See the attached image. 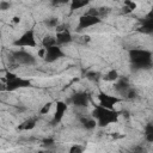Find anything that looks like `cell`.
<instances>
[{"label": "cell", "instance_id": "1", "mask_svg": "<svg viewBox=\"0 0 153 153\" xmlns=\"http://www.w3.org/2000/svg\"><path fill=\"white\" fill-rule=\"evenodd\" d=\"M121 115V111L117 110H110L105 109L100 105H96L92 111V118L96 120L97 126L99 127H106L111 123H115L118 121V117Z\"/></svg>", "mask_w": 153, "mask_h": 153}, {"label": "cell", "instance_id": "2", "mask_svg": "<svg viewBox=\"0 0 153 153\" xmlns=\"http://www.w3.org/2000/svg\"><path fill=\"white\" fill-rule=\"evenodd\" d=\"M129 60L135 69H147L152 67V53L146 49L129 50Z\"/></svg>", "mask_w": 153, "mask_h": 153}, {"label": "cell", "instance_id": "3", "mask_svg": "<svg viewBox=\"0 0 153 153\" xmlns=\"http://www.w3.org/2000/svg\"><path fill=\"white\" fill-rule=\"evenodd\" d=\"M30 86H31V80L20 78L12 72H6V74H5V91L13 92L16 90L25 88V87H30Z\"/></svg>", "mask_w": 153, "mask_h": 153}, {"label": "cell", "instance_id": "4", "mask_svg": "<svg viewBox=\"0 0 153 153\" xmlns=\"http://www.w3.org/2000/svg\"><path fill=\"white\" fill-rule=\"evenodd\" d=\"M11 57H12V60H13L16 63H18V65L32 66V65L36 63V57H35L31 53L25 51V50H23V49L13 51L12 55H11Z\"/></svg>", "mask_w": 153, "mask_h": 153}, {"label": "cell", "instance_id": "5", "mask_svg": "<svg viewBox=\"0 0 153 153\" xmlns=\"http://www.w3.org/2000/svg\"><path fill=\"white\" fill-rule=\"evenodd\" d=\"M65 103L67 105L73 104L76 108H86L90 104V94L87 92H75Z\"/></svg>", "mask_w": 153, "mask_h": 153}, {"label": "cell", "instance_id": "6", "mask_svg": "<svg viewBox=\"0 0 153 153\" xmlns=\"http://www.w3.org/2000/svg\"><path fill=\"white\" fill-rule=\"evenodd\" d=\"M36 37H35V32L33 30H29L25 31L19 38H17L13 42L14 47H36Z\"/></svg>", "mask_w": 153, "mask_h": 153}, {"label": "cell", "instance_id": "7", "mask_svg": "<svg viewBox=\"0 0 153 153\" xmlns=\"http://www.w3.org/2000/svg\"><path fill=\"white\" fill-rule=\"evenodd\" d=\"M98 99H99V105L105 108V109H110L112 110L115 104L120 103L122 99L116 97V96H111V94H108V93H104V92H99L98 94Z\"/></svg>", "mask_w": 153, "mask_h": 153}, {"label": "cell", "instance_id": "8", "mask_svg": "<svg viewBox=\"0 0 153 153\" xmlns=\"http://www.w3.org/2000/svg\"><path fill=\"white\" fill-rule=\"evenodd\" d=\"M63 56H65V53H63L62 48L59 47V45H54V47H50V48H47L45 49L44 60L48 63H53V62L57 61L59 59H61Z\"/></svg>", "mask_w": 153, "mask_h": 153}, {"label": "cell", "instance_id": "9", "mask_svg": "<svg viewBox=\"0 0 153 153\" xmlns=\"http://www.w3.org/2000/svg\"><path fill=\"white\" fill-rule=\"evenodd\" d=\"M102 22L100 17H92V16H88V14H84L79 18V23H78V31H81L84 29H88L91 26H94L97 24H99Z\"/></svg>", "mask_w": 153, "mask_h": 153}, {"label": "cell", "instance_id": "10", "mask_svg": "<svg viewBox=\"0 0 153 153\" xmlns=\"http://www.w3.org/2000/svg\"><path fill=\"white\" fill-rule=\"evenodd\" d=\"M67 104L62 100H59L56 102V106H55V114L53 116V120H51V124H57L61 122V120L65 116V112L67 110Z\"/></svg>", "mask_w": 153, "mask_h": 153}, {"label": "cell", "instance_id": "11", "mask_svg": "<svg viewBox=\"0 0 153 153\" xmlns=\"http://www.w3.org/2000/svg\"><path fill=\"white\" fill-rule=\"evenodd\" d=\"M55 38H56V45H59V47L63 45V44H68L73 41V36L69 32V30H63V31L57 32Z\"/></svg>", "mask_w": 153, "mask_h": 153}, {"label": "cell", "instance_id": "12", "mask_svg": "<svg viewBox=\"0 0 153 153\" xmlns=\"http://www.w3.org/2000/svg\"><path fill=\"white\" fill-rule=\"evenodd\" d=\"M114 88H115L116 92H118L120 94L124 96L126 92L130 88V85H129L128 79H127V78H118V79L116 80L115 85H114Z\"/></svg>", "mask_w": 153, "mask_h": 153}, {"label": "cell", "instance_id": "13", "mask_svg": "<svg viewBox=\"0 0 153 153\" xmlns=\"http://www.w3.org/2000/svg\"><path fill=\"white\" fill-rule=\"evenodd\" d=\"M139 31L143 32V33H152V31H153V19H152L151 13L143 19L142 25L139 27Z\"/></svg>", "mask_w": 153, "mask_h": 153}, {"label": "cell", "instance_id": "14", "mask_svg": "<svg viewBox=\"0 0 153 153\" xmlns=\"http://www.w3.org/2000/svg\"><path fill=\"white\" fill-rule=\"evenodd\" d=\"M79 121H80V123L82 124V127H84L85 129H87V130H92V129H94L96 126H97L96 120L92 118V117H85V116H82V117L79 118Z\"/></svg>", "mask_w": 153, "mask_h": 153}, {"label": "cell", "instance_id": "15", "mask_svg": "<svg viewBox=\"0 0 153 153\" xmlns=\"http://www.w3.org/2000/svg\"><path fill=\"white\" fill-rule=\"evenodd\" d=\"M36 127V120L35 118H29L26 121H24L22 124L18 126L19 130H31Z\"/></svg>", "mask_w": 153, "mask_h": 153}, {"label": "cell", "instance_id": "16", "mask_svg": "<svg viewBox=\"0 0 153 153\" xmlns=\"http://www.w3.org/2000/svg\"><path fill=\"white\" fill-rule=\"evenodd\" d=\"M42 45H43L44 49L56 45V38H55V36H51V35L44 36L43 39H42Z\"/></svg>", "mask_w": 153, "mask_h": 153}, {"label": "cell", "instance_id": "17", "mask_svg": "<svg viewBox=\"0 0 153 153\" xmlns=\"http://www.w3.org/2000/svg\"><path fill=\"white\" fill-rule=\"evenodd\" d=\"M118 78H120V76H118V72H117L116 69H110L104 76H102L103 80H105V81H114V82H115Z\"/></svg>", "mask_w": 153, "mask_h": 153}, {"label": "cell", "instance_id": "18", "mask_svg": "<svg viewBox=\"0 0 153 153\" xmlns=\"http://www.w3.org/2000/svg\"><path fill=\"white\" fill-rule=\"evenodd\" d=\"M90 2L87 0H73L71 2V10L74 11V10H80L85 6H87Z\"/></svg>", "mask_w": 153, "mask_h": 153}, {"label": "cell", "instance_id": "19", "mask_svg": "<svg viewBox=\"0 0 153 153\" xmlns=\"http://www.w3.org/2000/svg\"><path fill=\"white\" fill-rule=\"evenodd\" d=\"M145 136L148 142H153V124L148 123L145 127Z\"/></svg>", "mask_w": 153, "mask_h": 153}, {"label": "cell", "instance_id": "20", "mask_svg": "<svg viewBox=\"0 0 153 153\" xmlns=\"http://www.w3.org/2000/svg\"><path fill=\"white\" fill-rule=\"evenodd\" d=\"M86 78H87L88 80H91V81H98V80L102 78V74H100L99 72L92 71V72H87V73H86Z\"/></svg>", "mask_w": 153, "mask_h": 153}, {"label": "cell", "instance_id": "21", "mask_svg": "<svg viewBox=\"0 0 153 153\" xmlns=\"http://www.w3.org/2000/svg\"><path fill=\"white\" fill-rule=\"evenodd\" d=\"M44 24L48 26V27H57V25H59V19L57 18H49V19H47L45 22H44Z\"/></svg>", "mask_w": 153, "mask_h": 153}, {"label": "cell", "instance_id": "22", "mask_svg": "<svg viewBox=\"0 0 153 153\" xmlns=\"http://www.w3.org/2000/svg\"><path fill=\"white\" fill-rule=\"evenodd\" d=\"M51 105H53V102H48V103H45V104L42 106V109L39 110V114H41V115H47V114L50 111Z\"/></svg>", "mask_w": 153, "mask_h": 153}, {"label": "cell", "instance_id": "23", "mask_svg": "<svg viewBox=\"0 0 153 153\" xmlns=\"http://www.w3.org/2000/svg\"><path fill=\"white\" fill-rule=\"evenodd\" d=\"M136 96H137V93H136V91L134 90V88H129L127 92H126V94L123 96L124 98H127V99H134V98H136Z\"/></svg>", "mask_w": 153, "mask_h": 153}, {"label": "cell", "instance_id": "24", "mask_svg": "<svg viewBox=\"0 0 153 153\" xmlns=\"http://www.w3.org/2000/svg\"><path fill=\"white\" fill-rule=\"evenodd\" d=\"M82 151H84V148L80 145H73L69 148V152L68 153H82Z\"/></svg>", "mask_w": 153, "mask_h": 153}, {"label": "cell", "instance_id": "25", "mask_svg": "<svg viewBox=\"0 0 153 153\" xmlns=\"http://www.w3.org/2000/svg\"><path fill=\"white\" fill-rule=\"evenodd\" d=\"M124 7H127L130 12H133L136 8V4L133 2V1H124Z\"/></svg>", "mask_w": 153, "mask_h": 153}, {"label": "cell", "instance_id": "26", "mask_svg": "<svg viewBox=\"0 0 153 153\" xmlns=\"http://www.w3.org/2000/svg\"><path fill=\"white\" fill-rule=\"evenodd\" d=\"M86 14H88V16H92V17H99L100 14H99V11H98V8H90L87 12H86Z\"/></svg>", "mask_w": 153, "mask_h": 153}, {"label": "cell", "instance_id": "27", "mask_svg": "<svg viewBox=\"0 0 153 153\" xmlns=\"http://www.w3.org/2000/svg\"><path fill=\"white\" fill-rule=\"evenodd\" d=\"M11 7V4L7 2V1H0V10L1 11H6Z\"/></svg>", "mask_w": 153, "mask_h": 153}, {"label": "cell", "instance_id": "28", "mask_svg": "<svg viewBox=\"0 0 153 153\" xmlns=\"http://www.w3.org/2000/svg\"><path fill=\"white\" fill-rule=\"evenodd\" d=\"M42 142H43V145H44V146H53V145L55 143L54 139H51V137H49V139H44Z\"/></svg>", "mask_w": 153, "mask_h": 153}, {"label": "cell", "instance_id": "29", "mask_svg": "<svg viewBox=\"0 0 153 153\" xmlns=\"http://www.w3.org/2000/svg\"><path fill=\"white\" fill-rule=\"evenodd\" d=\"M44 55H45V49H44V48L39 49V50H38V56H39V57H43V59H44Z\"/></svg>", "mask_w": 153, "mask_h": 153}, {"label": "cell", "instance_id": "30", "mask_svg": "<svg viewBox=\"0 0 153 153\" xmlns=\"http://www.w3.org/2000/svg\"><path fill=\"white\" fill-rule=\"evenodd\" d=\"M19 22H20V17L16 16V17H13V18H12V23H13V24H18Z\"/></svg>", "mask_w": 153, "mask_h": 153}, {"label": "cell", "instance_id": "31", "mask_svg": "<svg viewBox=\"0 0 153 153\" xmlns=\"http://www.w3.org/2000/svg\"><path fill=\"white\" fill-rule=\"evenodd\" d=\"M0 38H1V31H0Z\"/></svg>", "mask_w": 153, "mask_h": 153}, {"label": "cell", "instance_id": "32", "mask_svg": "<svg viewBox=\"0 0 153 153\" xmlns=\"http://www.w3.org/2000/svg\"><path fill=\"white\" fill-rule=\"evenodd\" d=\"M133 153H140V152H133Z\"/></svg>", "mask_w": 153, "mask_h": 153}]
</instances>
